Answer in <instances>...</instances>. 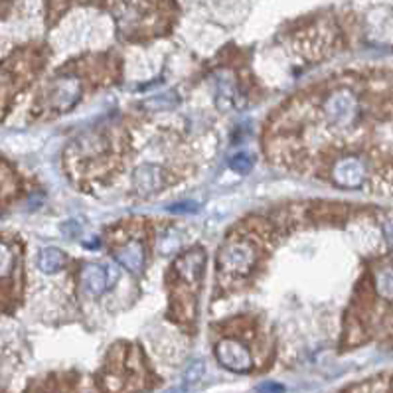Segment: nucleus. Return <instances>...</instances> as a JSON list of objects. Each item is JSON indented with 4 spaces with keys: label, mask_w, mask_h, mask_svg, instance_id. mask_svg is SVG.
<instances>
[{
    "label": "nucleus",
    "mask_w": 393,
    "mask_h": 393,
    "mask_svg": "<svg viewBox=\"0 0 393 393\" xmlns=\"http://www.w3.org/2000/svg\"><path fill=\"white\" fill-rule=\"evenodd\" d=\"M44 66L40 48L26 46L0 62V122L10 113L16 97L38 77Z\"/></svg>",
    "instance_id": "obj_1"
},
{
    "label": "nucleus",
    "mask_w": 393,
    "mask_h": 393,
    "mask_svg": "<svg viewBox=\"0 0 393 393\" xmlns=\"http://www.w3.org/2000/svg\"><path fill=\"white\" fill-rule=\"evenodd\" d=\"M83 93H85V80L82 73L73 69V66L60 68L54 77L46 83L40 95L36 97L32 117L52 119L55 115L68 113L82 101Z\"/></svg>",
    "instance_id": "obj_2"
},
{
    "label": "nucleus",
    "mask_w": 393,
    "mask_h": 393,
    "mask_svg": "<svg viewBox=\"0 0 393 393\" xmlns=\"http://www.w3.org/2000/svg\"><path fill=\"white\" fill-rule=\"evenodd\" d=\"M24 298V244L16 233H0V314L14 312Z\"/></svg>",
    "instance_id": "obj_3"
},
{
    "label": "nucleus",
    "mask_w": 393,
    "mask_h": 393,
    "mask_svg": "<svg viewBox=\"0 0 393 393\" xmlns=\"http://www.w3.org/2000/svg\"><path fill=\"white\" fill-rule=\"evenodd\" d=\"M255 259H257L255 245L251 244L249 239L235 237V239H230L228 244L221 247L217 263H219V271L223 273L226 277L239 279V277H245V275L253 271Z\"/></svg>",
    "instance_id": "obj_4"
},
{
    "label": "nucleus",
    "mask_w": 393,
    "mask_h": 393,
    "mask_svg": "<svg viewBox=\"0 0 393 393\" xmlns=\"http://www.w3.org/2000/svg\"><path fill=\"white\" fill-rule=\"evenodd\" d=\"M322 111L334 127H350L358 119V99L350 89H336L325 99Z\"/></svg>",
    "instance_id": "obj_5"
},
{
    "label": "nucleus",
    "mask_w": 393,
    "mask_h": 393,
    "mask_svg": "<svg viewBox=\"0 0 393 393\" xmlns=\"http://www.w3.org/2000/svg\"><path fill=\"white\" fill-rule=\"evenodd\" d=\"M217 362L235 374H247L253 369V356L244 342L235 338H221L216 344Z\"/></svg>",
    "instance_id": "obj_6"
},
{
    "label": "nucleus",
    "mask_w": 393,
    "mask_h": 393,
    "mask_svg": "<svg viewBox=\"0 0 393 393\" xmlns=\"http://www.w3.org/2000/svg\"><path fill=\"white\" fill-rule=\"evenodd\" d=\"M205 251L202 247H194L184 251L180 257L174 261V273H176V283L178 285H186L192 291L198 289L200 279L203 275V267H205Z\"/></svg>",
    "instance_id": "obj_7"
},
{
    "label": "nucleus",
    "mask_w": 393,
    "mask_h": 393,
    "mask_svg": "<svg viewBox=\"0 0 393 393\" xmlns=\"http://www.w3.org/2000/svg\"><path fill=\"white\" fill-rule=\"evenodd\" d=\"M119 279V269L113 265H99V263H87L82 269L83 289L93 295L101 297L105 291L117 285Z\"/></svg>",
    "instance_id": "obj_8"
},
{
    "label": "nucleus",
    "mask_w": 393,
    "mask_h": 393,
    "mask_svg": "<svg viewBox=\"0 0 393 393\" xmlns=\"http://www.w3.org/2000/svg\"><path fill=\"white\" fill-rule=\"evenodd\" d=\"M332 182L340 188L356 190L366 182V163L358 156H344L332 168Z\"/></svg>",
    "instance_id": "obj_9"
},
{
    "label": "nucleus",
    "mask_w": 393,
    "mask_h": 393,
    "mask_svg": "<svg viewBox=\"0 0 393 393\" xmlns=\"http://www.w3.org/2000/svg\"><path fill=\"white\" fill-rule=\"evenodd\" d=\"M113 257L119 265H122L127 271L133 273V275H140L145 271L147 253H145V244L138 237H129V239L121 241L117 247H113Z\"/></svg>",
    "instance_id": "obj_10"
},
{
    "label": "nucleus",
    "mask_w": 393,
    "mask_h": 393,
    "mask_svg": "<svg viewBox=\"0 0 393 393\" xmlns=\"http://www.w3.org/2000/svg\"><path fill=\"white\" fill-rule=\"evenodd\" d=\"M22 190V182L10 163L0 156V210L12 203Z\"/></svg>",
    "instance_id": "obj_11"
},
{
    "label": "nucleus",
    "mask_w": 393,
    "mask_h": 393,
    "mask_svg": "<svg viewBox=\"0 0 393 393\" xmlns=\"http://www.w3.org/2000/svg\"><path fill=\"white\" fill-rule=\"evenodd\" d=\"M133 184L140 194L149 196L163 188V170L156 164H143L133 174Z\"/></svg>",
    "instance_id": "obj_12"
},
{
    "label": "nucleus",
    "mask_w": 393,
    "mask_h": 393,
    "mask_svg": "<svg viewBox=\"0 0 393 393\" xmlns=\"http://www.w3.org/2000/svg\"><path fill=\"white\" fill-rule=\"evenodd\" d=\"M38 267L46 275H54L66 267V253L57 247H44L38 253Z\"/></svg>",
    "instance_id": "obj_13"
},
{
    "label": "nucleus",
    "mask_w": 393,
    "mask_h": 393,
    "mask_svg": "<svg viewBox=\"0 0 393 393\" xmlns=\"http://www.w3.org/2000/svg\"><path fill=\"white\" fill-rule=\"evenodd\" d=\"M376 289L381 298L393 300V267H383L376 275Z\"/></svg>",
    "instance_id": "obj_14"
},
{
    "label": "nucleus",
    "mask_w": 393,
    "mask_h": 393,
    "mask_svg": "<svg viewBox=\"0 0 393 393\" xmlns=\"http://www.w3.org/2000/svg\"><path fill=\"white\" fill-rule=\"evenodd\" d=\"M203 378V362L202 360H196V362H192L190 366L186 367V372H184V378H182V383L192 390L198 381Z\"/></svg>",
    "instance_id": "obj_15"
},
{
    "label": "nucleus",
    "mask_w": 393,
    "mask_h": 393,
    "mask_svg": "<svg viewBox=\"0 0 393 393\" xmlns=\"http://www.w3.org/2000/svg\"><path fill=\"white\" fill-rule=\"evenodd\" d=\"M26 393H68L62 387V381L54 380V378H48V380L38 381L34 383L32 387H28Z\"/></svg>",
    "instance_id": "obj_16"
},
{
    "label": "nucleus",
    "mask_w": 393,
    "mask_h": 393,
    "mask_svg": "<svg viewBox=\"0 0 393 393\" xmlns=\"http://www.w3.org/2000/svg\"><path fill=\"white\" fill-rule=\"evenodd\" d=\"M230 166L239 174H247L253 168V161H251V156L247 152H237L235 156H231Z\"/></svg>",
    "instance_id": "obj_17"
},
{
    "label": "nucleus",
    "mask_w": 393,
    "mask_h": 393,
    "mask_svg": "<svg viewBox=\"0 0 393 393\" xmlns=\"http://www.w3.org/2000/svg\"><path fill=\"white\" fill-rule=\"evenodd\" d=\"M257 393H285V387L277 381H263L257 387Z\"/></svg>",
    "instance_id": "obj_18"
}]
</instances>
